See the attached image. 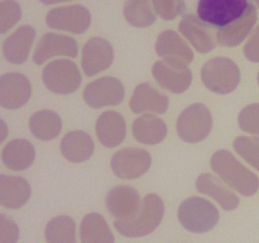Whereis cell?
Listing matches in <instances>:
<instances>
[{"mask_svg": "<svg viewBox=\"0 0 259 243\" xmlns=\"http://www.w3.org/2000/svg\"><path fill=\"white\" fill-rule=\"evenodd\" d=\"M210 166L228 186L237 190L243 196H253L258 191V176L240 164L232 152L227 149L217 151L211 156Z\"/></svg>", "mask_w": 259, "mask_h": 243, "instance_id": "6da1fadb", "label": "cell"}, {"mask_svg": "<svg viewBox=\"0 0 259 243\" xmlns=\"http://www.w3.org/2000/svg\"><path fill=\"white\" fill-rule=\"evenodd\" d=\"M164 215V202L158 195L148 194L144 196L142 209L133 219H115L114 227L124 237H146L158 228Z\"/></svg>", "mask_w": 259, "mask_h": 243, "instance_id": "7a4b0ae2", "label": "cell"}, {"mask_svg": "<svg viewBox=\"0 0 259 243\" xmlns=\"http://www.w3.org/2000/svg\"><path fill=\"white\" fill-rule=\"evenodd\" d=\"M180 223L191 233H206L219 222V210L212 202L200 196H191L181 202L177 212Z\"/></svg>", "mask_w": 259, "mask_h": 243, "instance_id": "3957f363", "label": "cell"}, {"mask_svg": "<svg viewBox=\"0 0 259 243\" xmlns=\"http://www.w3.org/2000/svg\"><path fill=\"white\" fill-rule=\"evenodd\" d=\"M201 80L210 91L225 95L238 88L240 71L237 63L230 58L215 57L202 66Z\"/></svg>", "mask_w": 259, "mask_h": 243, "instance_id": "277c9868", "label": "cell"}, {"mask_svg": "<svg viewBox=\"0 0 259 243\" xmlns=\"http://www.w3.org/2000/svg\"><path fill=\"white\" fill-rule=\"evenodd\" d=\"M212 129V115L204 104H192L177 119V133L187 143H199L209 137Z\"/></svg>", "mask_w": 259, "mask_h": 243, "instance_id": "5b68a950", "label": "cell"}, {"mask_svg": "<svg viewBox=\"0 0 259 243\" xmlns=\"http://www.w3.org/2000/svg\"><path fill=\"white\" fill-rule=\"evenodd\" d=\"M42 80L46 88L53 94L68 95L80 88L81 72L71 60H56L48 63L42 71Z\"/></svg>", "mask_w": 259, "mask_h": 243, "instance_id": "8992f818", "label": "cell"}, {"mask_svg": "<svg viewBox=\"0 0 259 243\" xmlns=\"http://www.w3.org/2000/svg\"><path fill=\"white\" fill-rule=\"evenodd\" d=\"M248 7V0H199L197 14L205 23L220 29L239 19Z\"/></svg>", "mask_w": 259, "mask_h": 243, "instance_id": "52a82bcc", "label": "cell"}, {"mask_svg": "<svg viewBox=\"0 0 259 243\" xmlns=\"http://www.w3.org/2000/svg\"><path fill=\"white\" fill-rule=\"evenodd\" d=\"M125 88L120 80L111 76H104L89 84L83 90V100L90 108L115 106L123 103Z\"/></svg>", "mask_w": 259, "mask_h": 243, "instance_id": "ba28073f", "label": "cell"}, {"mask_svg": "<svg viewBox=\"0 0 259 243\" xmlns=\"http://www.w3.org/2000/svg\"><path fill=\"white\" fill-rule=\"evenodd\" d=\"M46 24L51 29L81 34L89 29L91 24V15L88 8L80 4L67 5L51 9L46 17Z\"/></svg>", "mask_w": 259, "mask_h": 243, "instance_id": "9c48e42d", "label": "cell"}, {"mask_svg": "<svg viewBox=\"0 0 259 243\" xmlns=\"http://www.w3.org/2000/svg\"><path fill=\"white\" fill-rule=\"evenodd\" d=\"M152 157L141 148H124L111 157L110 166L114 175L121 180H134L143 176L149 170Z\"/></svg>", "mask_w": 259, "mask_h": 243, "instance_id": "30bf717a", "label": "cell"}, {"mask_svg": "<svg viewBox=\"0 0 259 243\" xmlns=\"http://www.w3.org/2000/svg\"><path fill=\"white\" fill-rule=\"evenodd\" d=\"M32 85L28 77L19 72H8L0 76V105L17 110L29 101Z\"/></svg>", "mask_w": 259, "mask_h": 243, "instance_id": "8fae6325", "label": "cell"}, {"mask_svg": "<svg viewBox=\"0 0 259 243\" xmlns=\"http://www.w3.org/2000/svg\"><path fill=\"white\" fill-rule=\"evenodd\" d=\"M106 209L115 219L131 220L141 212L143 200L132 186L120 185L109 190L105 197Z\"/></svg>", "mask_w": 259, "mask_h": 243, "instance_id": "7c38bea8", "label": "cell"}, {"mask_svg": "<svg viewBox=\"0 0 259 243\" xmlns=\"http://www.w3.org/2000/svg\"><path fill=\"white\" fill-rule=\"evenodd\" d=\"M113 61L114 50L104 38L93 37L83 46L81 67L86 76H95L108 70Z\"/></svg>", "mask_w": 259, "mask_h": 243, "instance_id": "4fadbf2b", "label": "cell"}, {"mask_svg": "<svg viewBox=\"0 0 259 243\" xmlns=\"http://www.w3.org/2000/svg\"><path fill=\"white\" fill-rule=\"evenodd\" d=\"M156 52L163 61L180 66H189L194 61V52L181 35L171 29L159 33Z\"/></svg>", "mask_w": 259, "mask_h": 243, "instance_id": "5bb4252c", "label": "cell"}, {"mask_svg": "<svg viewBox=\"0 0 259 243\" xmlns=\"http://www.w3.org/2000/svg\"><path fill=\"white\" fill-rule=\"evenodd\" d=\"M78 55L76 39L57 33H46L35 46L33 61L35 65H43L55 56H66L75 58Z\"/></svg>", "mask_w": 259, "mask_h": 243, "instance_id": "9a60e30c", "label": "cell"}, {"mask_svg": "<svg viewBox=\"0 0 259 243\" xmlns=\"http://www.w3.org/2000/svg\"><path fill=\"white\" fill-rule=\"evenodd\" d=\"M152 73L158 85L174 94L185 93L192 83V72L189 67L166 62L163 60L154 63Z\"/></svg>", "mask_w": 259, "mask_h": 243, "instance_id": "2e32d148", "label": "cell"}, {"mask_svg": "<svg viewBox=\"0 0 259 243\" xmlns=\"http://www.w3.org/2000/svg\"><path fill=\"white\" fill-rule=\"evenodd\" d=\"M179 30L200 53H209L218 43L209 24L194 14H186L182 18Z\"/></svg>", "mask_w": 259, "mask_h": 243, "instance_id": "e0dca14e", "label": "cell"}, {"mask_svg": "<svg viewBox=\"0 0 259 243\" xmlns=\"http://www.w3.org/2000/svg\"><path fill=\"white\" fill-rule=\"evenodd\" d=\"M168 96L148 83L137 85L132 95L129 106L136 114L151 111L154 114H163L168 109Z\"/></svg>", "mask_w": 259, "mask_h": 243, "instance_id": "ac0fdd59", "label": "cell"}, {"mask_svg": "<svg viewBox=\"0 0 259 243\" xmlns=\"http://www.w3.org/2000/svg\"><path fill=\"white\" fill-rule=\"evenodd\" d=\"M257 9H255L254 5L249 4L247 12L239 19L218 30V45H220L222 47H237V46H239L247 38L250 30L253 29V27L257 23Z\"/></svg>", "mask_w": 259, "mask_h": 243, "instance_id": "d6986e66", "label": "cell"}, {"mask_svg": "<svg viewBox=\"0 0 259 243\" xmlns=\"http://www.w3.org/2000/svg\"><path fill=\"white\" fill-rule=\"evenodd\" d=\"M35 39V30L30 25H22L3 43V55L13 65H22L28 60Z\"/></svg>", "mask_w": 259, "mask_h": 243, "instance_id": "ffe728a7", "label": "cell"}, {"mask_svg": "<svg viewBox=\"0 0 259 243\" xmlns=\"http://www.w3.org/2000/svg\"><path fill=\"white\" fill-rule=\"evenodd\" d=\"M96 136L106 148L118 147L125 139L126 123L121 114L116 111H104L96 120Z\"/></svg>", "mask_w": 259, "mask_h": 243, "instance_id": "44dd1931", "label": "cell"}, {"mask_svg": "<svg viewBox=\"0 0 259 243\" xmlns=\"http://www.w3.org/2000/svg\"><path fill=\"white\" fill-rule=\"evenodd\" d=\"M32 194L29 182L22 176L0 175V204L7 209L24 207Z\"/></svg>", "mask_w": 259, "mask_h": 243, "instance_id": "7402d4cb", "label": "cell"}, {"mask_svg": "<svg viewBox=\"0 0 259 243\" xmlns=\"http://www.w3.org/2000/svg\"><path fill=\"white\" fill-rule=\"evenodd\" d=\"M62 156L73 164H81L94 154L95 144L89 133L83 131L68 132L60 143Z\"/></svg>", "mask_w": 259, "mask_h": 243, "instance_id": "603a6c76", "label": "cell"}, {"mask_svg": "<svg viewBox=\"0 0 259 243\" xmlns=\"http://www.w3.org/2000/svg\"><path fill=\"white\" fill-rule=\"evenodd\" d=\"M196 189L202 194L209 195L217 200L220 207L228 212L237 209L240 202L238 195L212 174L200 175L196 180Z\"/></svg>", "mask_w": 259, "mask_h": 243, "instance_id": "cb8c5ba5", "label": "cell"}, {"mask_svg": "<svg viewBox=\"0 0 259 243\" xmlns=\"http://www.w3.org/2000/svg\"><path fill=\"white\" fill-rule=\"evenodd\" d=\"M35 151L32 142L24 138H17L10 141L3 148L2 161L9 170L23 171L30 167L34 162Z\"/></svg>", "mask_w": 259, "mask_h": 243, "instance_id": "d4e9b609", "label": "cell"}, {"mask_svg": "<svg viewBox=\"0 0 259 243\" xmlns=\"http://www.w3.org/2000/svg\"><path fill=\"white\" fill-rule=\"evenodd\" d=\"M132 131L139 143L154 146L166 138L167 124L153 114H143L133 122Z\"/></svg>", "mask_w": 259, "mask_h": 243, "instance_id": "484cf974", "label": "cell"}, {"mask_svg": "<svg viewBox=\"0 0 259 243\" xmlns=\"http://www.w3.org/2000/svg\"><path fill=\"white\" fill-rule=\"evenodd\" d=\"M81 243H114L111 233L105 218L98 213L85 215L80 225Z\"/></svg>", "mask_w": 259, "mask_h": 243, "instance_id": "4316f807", "label": "cell"}, {"mask_svg": "<svg viewBox=\"0 0 259 243\" xmlns=\"http://www.w3.org/2000/svg\"><path fill=\"white\" fill-rule=\"evenodd\" d=\"M29 129L39 141H52L62 131V120L57 113L52 110L35 111L29 119Z\"/></svg>", "mask_w": 259, "mask_h": 243, "instance_id": "83f0119b", "label": "cell"}, {"mask_svg": "<svg viewBox=\"0 0 259 243\" xmlns=\"http://www.w3.org/2000/svg\"><path fill=\"white\" fill-rule=\"evenodd\" d=\"M152 0H125L123 7L124 18L126 22L136 28H147L157 19Z\"/></svg>", "mask_w": 259, "mask_h": 243, "instance_id": "f1b7e54d", "label": "cell"}, {"mask_svg": "<svg viewBox=\"0 0 259 243\" xmlns=\"http://www.w3.org/2000/svg\"><path fill=\"white\" fill-rule=\"evenodd\" d=\"M46 239L48 243H76V223L68 215H60L46 225Z\"/></svg>", "mask_w": 259, "mask_h": 243, "instance_id": "f546056e", "label": "cell"}, {"mask_svg": "<svg viewBox=\"0 0 259 243\" xmlns=\"http://www.w3.org/2000/svg\"><path fill=\"white\" fill-rule=\"evenodd\" d=\"M235 152L244 159L245 162L259 171V138L258 137L239 136L235 138Z\"/></svg>", "mask_w": 259, "mask_h": 243, "instance_id": "4dcf8cb0", "label": "cell"}, {"mask_svg": "<svg viewBox=\"0 0 259 243\" xmlns=\"http://www.w3.org/2000/svg\"><path fill=\"white\" fill-rule=\"evenodd\" d=\"M22 18L20 5L14 0H3L0 3V33H7Z\"/></svg>", "mask_w": 259, "mask_h": 243, "instance_id": "1f68e13d", "label": "cell"}, {"mask_svg": "<svg viewBox=\"0 0 259 243\" xmlns=\"http://www.w3.org/2000/svg\"><path fill=\"white\" fill-rule=\"evenodd\" d=\"M157 14L163 20H174L185 13L186 4L185 0H152Z\"/></svg>", "mask_w": 259, "mask_h": 243, "instance_id": "d6a6232c", "label": "cell"}, {"mask_svg": "<svg viewBox=\"0 0 259 243\" xmlns=\"http://www.w3.org/2000/svg\"><path fill=\"white\" fill-rule=\"evenodd\" d=\"M238 123L243 132L259 136V104H250L243 108L238 116Z\"/></svg>", "mask_w": 259, "mask_h": 243, "instance_id": "836d02e7", "label": "cell"}, {"mask_svg": "<svg viewBox=\"0 0 259 243\" xmlns=\"http://www.w3.org/2000/svg\"><path fill=\"white\" fill-rule=\"evenodd\" d=\"M19 229L15 222L5 214H0V243H17Z\"/></svg>", "mask_w": 259, "mask_h": 243, "instance_id": "e575fe53", "label": "cell"}, {"mask_svg": "<svg viewBox=\"0 0 259 243\" xmlns=\"http://www.w3.org/2000/svg\"><path fill=\"white\" fill-rule=\"evenodd\" d=\"M243 52L250 62H259V25L255 28L248 42L245 43Z\"/></svg>", "mask_w": 259, "mask_h": 243, "instance_id": "d590c367", "label": "cell"}, {"mask_svg": "<svg viewBox=\"0 0 259 243\" xmlns=\"http://www.w3.org/2000/svg\"><path fill=\"white\" fill-rule=\"evenodd\" d=\"M39 2L45 5H53V4H60V3L71 2V0H39Z\"/></svg>", "mask_w": 259, "mask_h": 243, "instance_id": "8d00e7d4", "label": "cell"}, {"mask_svg": "<svg viewBox=\"0 0 259 243\" xmlns=\"http://www.w3.org/2000/svg\"><path fill=\"white\" fill-rule=\"evenodd\" d=\"M252 3V5H254L255 8H259V0H249Z\"/></svg>", "mask_w": 259, "mask_h": 243, "instance_id": "74e56055", "label": "cell"}, {"mask_svg": "<svg viewBox=\"0 0 259 243\" xmlns=\"http://www.w3.org/2000/svg\"><path fill=\"white\" fill-rule=\"evenodd\" d=\"M257 81H258V85H259V72H258V75H257Z\"/></svg>", "mask_w": 259, "mask_h": 243, "instance_id": "f35d334b", "label": "cell"}]
</instances>
